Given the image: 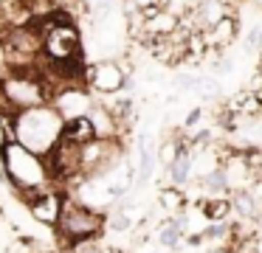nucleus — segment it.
<instances>
[{
	"label": "nucleus",
	"instance_id": "4be33fe9",
	"mask_svg": "<svg viewBox=\"0 0 262 253\" xmlns=\"http://www.w3.org/2000/svg\"><path fill=\"white\" fill-rule=\"evenodd\" d=\"M200 118H203V107H194V110H192V112H189V116H186V121H183V127H186V129H192L194 124L200 121Z\"/></svg>",
	"mask_w": 262,
	"mask_h": 253
},
{
	"label": "nucleus",
	"instance_id": "ddd939ff",
	"mask_svg": "<svg viewBox=\"0 0 262 253\" xmlns=\"http://www.w3.org/2000/svg\"><path fill=\"white\" fill-rule=\"evenodd\" d=\"M200 186H203L209 194H223V191L228 189V169H211V172H206L203 177H200Z\"/></svg>",
	"mask_w": 262,
	"mask_h": 253
},
{
	"label": "nucleus",
	"instance_id": "f257e3e1",
	"mask_svg": "<svg viewBox=\"0 0 262 253\" xmlns=\"http://www.w3.org/2000/svg\"><path fill=\"white\" fill-rule=\"evenodd\" d=\"M62 124L65 121L59 118V112L51 104L31 107V110H23V112H14L12 116V132H9V138H14L26 149L46 157L54 149V144L62 138Z\"/></svg>",
	"mask_w": 262,
	"mask_h": 253
},
{
	"label": "nucleus",
	"instance_id": "a211bd4d",
	"mask_svg": "<svg viewBox=\"0 0 262 253\" xmlns=\"http://www.w3.org/2000/svg\"><path fill=\"white\" fill-rule=\"evenodd\" d=\"M200 234H203V239H214V242H223L228 236V225L223 222H211V225H206L203 231H200Z\"/></svg>",
	"mask_w": 262,
	"mask_h": 253
},
{
	"label": "nucleus",
	"instance_id": "1a4fd4ad",
	"mask_svg": "<svg viewBox=\"0 0 262 253\" xmlns=\"http://www.w3.org/2000/svg\"><path fill=\"white\" fill-rule=\"evenodd\" d=\"M88 118H91L93 129H96V138H119V124H116V118L110 116V110L104 104H99V101H93V107L88 110Z\"/></svg>",
	"mask_w": 262,
	"mask_h": 253
},
{
	"label": "nucleus",
	"instance_id": "39448f33",
	"mask_svg": "<svg viewBox=\"0 0 262 253\" xmlns=\"http://www.w3.org/2000/svg\"><path fill=\"white\" fill-rule=\"evenodd\" d=\"M124 157V146L119 138H91L82 144V163L79 177L82 180H102L113 172Z\"/></svg>",
	"mask_w": 262,
	"mask_h": 253
},
{
	"label": "nucleus",
	"instance_id": "f03ea898",
	"mask_svg": "<svg viewBox=\"0 0 262 253\" xmlns=\"http://www.w3.org/2000/svg\"><path fill=\"white\" fill-rule=\"evenodd\" d=\"M0 163H3V174L6 180L20 191V194H31L37 189L51 186V172L42 155L26 149L23 144H17L14 138H6L0 144Z\"/></svg>",
	"mask_w": 262,
	"mask_h": 253
},
{
	"label": "nucleus",
	"instance_id": "7ed1b4c3",
	"mask_svg": "<svg viewBox=\"0 0 262 253\" xmlns=\"http://www.w3.org/2000/svg\"><path fill=\"white\" fill-rule=\"evenodd\" d=\"M48 82L34 71H6L0 79V110L14 116V112L31 110V107L51 104Z\"/></svg>",
	"mask_w": 262,
	"mask_h": 253
},
{
	"label": "nucleus",
	"instance_id": "6ab92c4d",
	"mask_svg": "<svg viewBox=\"0 0 262 253\" xmlns=\"http://www.w3.org/2000/svg\"><path fill=\"white\" fill-rule=\"evenodd\" d=\"M71 253H104V247L99 245L96 239H85V242H76V245H71Z\"/></svg>",
	"mask_w": 262,
	"mask_h": 253
},
{
	"label": "nucleus",
	"instance_id": "4468645a",
	"mask_svg": "<svg viewBox=\"0 0 262 253\" xmlns=\"http://www.w3.org/2000/svg\"><path fill=\"white\" fill-rule=\"evenodd\" d=\"M228 211H231V202L223 200V197H209V200L203 202V217L211 219V222H220V219H226Z\"/></svg>",
	"mask_w": 262,
	"mask_h": 253
},
{
	"label": "nucleus",
	"instance_id": "aec40b11",
	"mask_svg": "<svg viewBox=\"0 0 262 253\" xmlns=\"http://www.w3.org/2000/svg\"><path fill=\"white\" fill-rule=\"evenodd\" d=\"M259 45H262V22H259V26H254L248 34H245V48L254 51V48H259Z\"/></svg>",
	"mask_w": 262,
	"mask_h": 253
},
{
	"label": "nucleus",
	"instance_id": "20e7f679",
	"mask_svg": "<svg viewBox=\"0 0 262 253\" xmlns=\"http://www.w3.org/2000/svg\"><path fill=\"white\" fill-rule=\"evenodd\" d=\"M102 228H104V214H99L93 205H88L82 200H68L65 197L59 219L54 225L59 242L76 245V242H85V239H96L102 234Z\"/></svg>",
	"mask_w": 262,
	"mask_h": 253
},
{
	"label": "nucleus",
	"instance_id": "9b49d317",
	"mask_svg": "<svg viewBox=\"0 0 262 253\" xmlns=\"http://www.w3.org/2000/svg\"><path fill=\"white\" fill-rule=\"evenodd\" d=\"M192 169H194V155H175L169 163H166V174H169L172 186H186L192 180Z\"/></svg>",
	"mask_w": 262,
	"mask_h": 253
},
{
	"label": "nucleus",
	"instance_id": "0eeeda50",
	"mask_svg": "<svg viewBox=\"0 0 262 253\" xmlns=\"http://www.w3.org/2000/svg\"><path fill=\"white\" fill-rule=\"evenodd\" d=\"M23 197H26V205H29V214L37 219V222L48 225V228L57 225L59 211H62V202H65V194L59 189H54V183L46 186V189L31 191V194H23Z\"/></svg>",
	"mask_w": 262,
	"mask_h": 253
},
{
	"label": "nucleus",
	"instance_id": "5701e85b",
	"mask_svg": "<svg viewBox=\"0 0 262 253\" xmlns=\"http://www.w3.org/2000/svg\"><path fill=\"white\" fill-rule=\"evenodd\" d=\"M214 71H217V73H228V71H231V62H228V59H217Z\"/></svg>",
	"mask_w": 262,
	"mask_h": 253
},
{
	"label": "nucleus",
	"instance_id": "9d476101",
	"mask_svg": "<svg viewBox=\"0 0 262 253\" xmlns=\"http://www.w3.org/2000/svg\"><path fill=\"white\" fill-rule=\"evenodd\" d=\"M178 90H189V93H200V96H214L217 93V82L211 76H198V73H178L175 76Z\"/></svg>",
	"mask_w": 262,
	"mask_h": 253
},
{
	"label": "nucleus",
	"instance_id": "f3484780",
	"mask_svg": "<svg viewBox=\"0 0 262 253\" xmlns=\"http://www.w3.org/2000/svg\"><path fill=\"white\" fill-rule=\"evenodd\" d=\"M104 225H107L110 231H130L133 228V219H130V214L116 211V214H110V217H104Z\"/></svg>",
	"mask_w": 262,
	"mask_h": 253
},
{
	"label": "nucleus",
	"instance_id": "423d86ee",
	"mask_svg": "<svg viewBox=\"0 0 262 253\" xmlns=\"http://www.w3.org/2000/svg\"><path fill=\"white\" fill-rule=\"evenodd\" d=\"M127 84V73L119 62H93V65H85V87L93 90L99 96H113L119 90H124Z\"/></svg>",
	"mask_w": 262,
	"mask_h": 253
},
{
	"label": "nucleus",
	"instance_id": "412c9836",
	"mask_svg": "<svg viewBox=\"0 0 262 253\" xmlns=\"http://www.w3.org/2000/svg\"><path fill=\"white\" fill-rule=\"evenodd\" d=\"M161 202H164L169 211H178V208L183 205V200H181V194H178V191H164V194H161Z\"/></svg>",
	"mask_w": 262,
	"mask_h": 253
},
{
	"label": "nucleus",
	"instance_id": "f8f14e48",
	"mask_svg": "<svg viewBox=\"0 0 262 253\" xmlns=\"http://www.w3.org/2000/svg\"><path fill=\"white\" fill-rule=\"evenodd\" d=\"M62 138H71L76 144H85V141L96 138V129H93L91 118L88 116H76V118H68L62 124Z\"/></svg>",
	"mask_w": 262,
	"mask_h": 253
},
{
	"label": "nucleus",
	"instance_id": "2eb2a0df",
	"mask_svg": "<svg viewBox=\"0 0 262 253\" xmlns=\"http://www.w3.org/2000/svg\"><path fill=\"white\" fill-rule=\"evenodd\" d=\"M152 163H155V152L152 146H149L147 138H141V160H138V183H144V180H149V174H152Z\"/></svg>",
	"mask_w": 262,
	"mask_h": 253
},
{
	"label": "nucleus",
	"instance_id": "6e6552de",
	"mask_svg": "<svg viewBox=\"0 0 262 253\" xmlns=\"http://www.w3.org/2000/svg\"><path fill=\"white\" fill-rule=\"evenodd\" d=\"M93 93L85 87V84H68V87H59L54 90L51 96V107L59 112L62 121L68 118H76V116H88V110L93 107Z\"/></svg>",
	"mask_w": 262,
	"mask_h": 253
},
{
	"label": "nucleus",
	"instance_id": "dca6fc26",
	"mask_svg": "<svg viewBox=\"0 0 262 253\" xmlns=\"http://www.w3.org/2000/svg\"><path fill=\"white\" fill-rule=\"evenodd\" d=\"M231 208H234V211H237L243 219H251V217L256 214V200H254V194H248V191H239V194H234Z\"/></svg>",
	"mask_w": 262,
	"mask_h": 253
}]
</instances>
